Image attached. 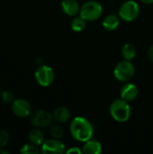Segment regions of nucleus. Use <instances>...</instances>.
Wrapping results in <instances>:
<instances>
[{
  "mask_svg": "<svg viewBox=\"0 0 153 154\" xmlns=\"http://www.w3.org/2000/svg\"><path fill=\"white\" fill-rule=\"evenodd\" d=\"M69 133L73 139L84 143L92 139L94 134V126L87 118L83 116H76L70 123Z\"/></svg>",
  "mask_w": 153,
  "mask_h": 154,
  "instance_id": "f257e3e1",
  "label": "nucleus"
},
{
  "mask_svg": "<svg viewBox=\"0 0 153 154\" xmlns=\"http://www.w3.org/2000/svg\"><path fill=\"white\" fill-rule=\"evenodd\" d=\"M109 113L115 121L118 123H124L131 117L132 111L129 102L123 98H117L110 105Z\"/></svg>",
  "mask_w": 153,
  "mask_h": 154,
  "instance_id": "f03ea898",
  "label": "nucleus"
},
{
  "mask_svg": "<svg viewBox=\"0 0 153 154\" xmlns=\"http://www.w3.org/2000/svg\"><path fill=\"white\" fill-rule=\"evenodd\" d=\"M103 14L102 5L95 0H89L85 2L80 6L79 15L87 22H94L98 20Z\"/></svg>",
  "mask_w": 153,
  "mask_h": 154,
  "instance_id": "7ed1b4c3",
  "label": "nucleus"
},
{
  "mask_svg": "<svg viewBox=\"0 0 153 154\" xmlns=\"http://www.w3.org/2000/svg\"><path fill=\"white\" fill-rule=\"evenodd\" d=\"M135 73V68L131 60H121L114 69V76L120 82H128L133 79Z\"/></svg>",
  "mask_w": 153,
  "mask_h": 154,
  "instance_id": "20e7f679",
  "label": "nucleus"
},
{
  "mask_svg": "<svg viewBox=\"0 0 153 154\" xmlns=\"http://www.w3.org/2000/svg\"><path fill=\"white\" fill-rule=\"evenodd\" d=\"M140 14V5L134 0H127L123 3L118 10L119 17L125 22L134 21Z\"/></svg>",
  "mask_w": 153,
  "mask_h": 154,
  "instance_id": "39448f33",
  "label": "nucleus"
},
{
  "mask_svg": "<svg viewBox=\"0 0 153 154\" xmlns=\"http://www.w3.org/2000/svg\"><path fill=\"white\" fill-rule=\"evenodd\" d=\"M34 77L40 86L49 87L55 79V73L51 67L48 65H41L36 69Z\"/></svg>",
  "mask_w": 153,
  "mask_h": 154,
  "instance_id": "423d86ee",
  "label": "nucleus"
},
{
  "mask_svg": "<svg viewBox=\"0 0 153 154\" xmlns=\"http://www.w3.org/2000/svg\"><path fill=\"white\" fill-rule=\"evenodd\" d=\"M31 124L37 128H46L50 126L53 121L52 114L46 110H37L31 115Z\"/></svg>",
  "mask_w": 153,
  "mask_h": 154,
  "instance_id": "0eeeda50",
  "label": "nucleus"
},
{
  "mask_svg": "<svg viewBox=\"0 0 153 154\" xmlns=\"http://www.w3.org/2000/svg\"><path fill=\"white\" fill-rule=\"evenodd\" d=\"M41 152L43 154H62L66 152V146L60 139H50L41 145Z\"/></svg>",
  "mask_w": 153,
  "mask_h": 154,
  "instance_id": "6e6552de",
  "label": "nucleus"
},
{
  "mask_svg": "<svg viewBox=\"0 0 153 154\" xmlns=\"http://www.w3.org/2000/svg\"><path fill=\"white\" fill-rule=\"evenodd\" d=\"M12 111L16 116L25 118L32 115V106L25 99H15L12 103Z\"/></svg>",
  "mask_w": 153,
  "mask_h": 154,
  "instance_id": "1a4fd4ad",
  "label": "nucleus"
},
{
  "mask_svg": "<svg viewBox=\"0 0 153 154\" xmlns=\"http://www.w3.org/2000/svg\"><path fill=\"white\" fill-rule=\"evenodd\" d=\"M139 89L138 87L133 83H126L123 86L120 96L121 98L124 99L127 102H132L138 97Z\"/></svg>",
  "mask_w": 153,
  "mask_h": 154,
  "instance_id": "9d476101",
  "label": "nucleus"
},
{
  "mask_svg": "<svg viewBox=\"0 0 153 154\" xmlns=\"http://www.w3.org/2000/svg\"><path fill=\"white\" fill-rule=\"evenodd\" d=\"M61 9L65 14L69 16H75L79 14L80 6L77 0H62Z\"/></svg>",
  "mask_w": 153,
  "mask_h": 154,
  "instance_id": "9b49d317",
  "label": "nucleus"
},
{
  "mask_svg": "<svg viewBox=\"0 0 153 154\" xmlns=\"http://www.w3.org/2000/svg\"><path fill=\"white\" fill-rule=\"evenodd\" d=\"M70 116H71V113L69 109L65 106H59L52 113L53 120L59 124H63L68 122L70 119Z\"/></svg>",
  "mask_w": 153,
  "mask_h": 154,
  "instance_id": "f8f14e48",
  "label": "nucleus"
},
{
  "mask_svg": "<svg viewBox=\"0 0 153 154\" xmlns=\"http://www.w3.org/2000/svg\"><path fill=\"white\" fill-rule=\"evenodd\" d=\"M82 152L84 154H100L103 152V147L98 141L90 139L84 143Z\"/></svg>",
  "mask_w": 153,
  "mask_h": 154,
  "instance_id": "ddd939ff",
  "label": "nucleus"
},
{
  "mask_svg": "<svg viewBox=\"0 0 153 154\" xmlns=\"http://www.w3.org/2000/svg\"><path fill=\"white\" fill-rule=\"evenodd\" d=\"M119 24H120V17L119 15H116L114 14L106 15L103 19V22H102L103 28L107 32H113L116 30Z\"/></svg>",
  "mask_w": 153,
  "mask_h": 154,
  "instance_id": "4468645a",
  "label": "nucleus"
},
{
  "mask_svg": "<svg viewBox=\"0 0 153 154\" xmlns=\"http://www.w3.org/2000/svg\"><path fill=\"white\" fill-rule=\"evenodd\" d=\"M28 139H29L30 143H32L37 146H41L44 142V134L39 128L36 127L35 129H32L29 132Z\"/></svg>",
  "mask_w": 153,
  "mask_h": 154,
  "instance_id": "2eb2a0df",
  "label": "nucleus"
},
{
  "mask_svg": "<svg viewBox=\"0 0 153 154\" xmlns=\"http://www.w3.org/2000/svg\"><path fill=\"white\" fill-rule=\"evenodd\" d=\"M137 53L136 48L133 44L132 43H125L122 47V56L124 57V60H132L135 58Z\"/></svg>",
  "mask_w": 153,
  "mask_h": 154,
  "instance_id": "dca6fc26",
  "label": "nucleus"
},
{
  "mask_svg": "<svg viewBox=\"0 0 153 154\" xmlns=\"http://www.w3.org/2000/svg\"><path fill=\"white\" fill-rule=\"evenodd\" d=\"M86 26H87V21L84 18H82L80 15L73 18L70 23V27L75 32H81L86 29Z\"/></svg>",
  "mask_w": 153,
  "mask_h": 154,
  "instance_id": "f3484780",
  "label": "nucleus"
},
{
  "mask_svg": "<svg viewBox=\"0 0 153 154\" xmlns=\"http://www.w3.org/2000/svg\"><path fill=\"white\" fill-rule=\"evenodd\" d=\"M50 134L55 139H61L64 135V131L63 128L59 125V123L53 125L51 124L50 126Z\"/></svg>",
  "mask_w": 153,
  "mask_h": 154,
  "instance_id": "a211bd4d",
  "label": "nucleus"
},
{
  "mask_svg": "<svg viewBox=\"0 0 153 154\" xmlns=\"http://www.w3.org/2000/svg\"><path fill=\"white\" fill-rule=\"evenodd\" d=\"M20 152L23 154H38L41 152V150L38 149V146L33 143H26L24 144Z\"/></svg>",
  "mask_w": 153,
  "mask_h": 154,
  "instance_id": "6ab92c4d",
  "label": "nucleus"
},
{
  "mask_svg": "<svg viewBox=\"0 0 153 154\" xmlns=\"http://www.w3.org/2000/svg\"><path fill=\"white\" fill-rule=\"evenodd\" d=\"M9 134L5 130H0V148L7 145L9 142Z\"/></svg>",
  "mask_w": 153,
  "mask_h": 154,
  "instance_id": "aec40b11",
  "label": "nucleus"
},
{
  "mask_svg": "<svg viewBox=\"0 0 153 154\" xmlns=\"http://www.w3.org/2000/svg\"><path fill=\"white\" fill-rule=\"evenodd\" d=\"M1 98H2V101L5 104H11L14 102V95L13 93H11L10 91H4L2 92V95H1Z\"/></svg>",
  "mask_w": 153,
  "mask_h": 154,
  "instance_id": "412c9836",
  "label": "nucleus"
},
{
  "mask_svg": "<svg viewBox=\"0 0 153 154\" xmlns=\"http://www.w3.org/2000/svg\"><path fill=\"white\" fill-rule=\"evenodd\" d=\"M66 153L81 154L83 153V152H82V149H80V148H78V147H70V148H69L68 150H66Z\"/></svg>",
  "mask_w": 153,
  "mask_h": 154,
  "instance_id": "4be33fe9",
  "label": "nucleus"
},
{
  "mask_svg": "<svg viewBox=\"0 0 153 154\" xmlns=\"http://www.w3.org/2000/svg\"><path fill=\"white\" fill-rule=\"evenodd\" d=\"M147 55H148V58L149 60L153 62V44L151 46H150V48L148 49V52H147Z\"/></svg>",
  "mask_w": 153,
  "mask_h": 154,
  "instance_id": "5701e85b",
  "label": "nucleus"
},
{
  "mask_svg": "<svg viewBox=\"0 0 153 154\" xmlns=\"http://www.w3.org/2000/svg\"><path fill=\"white\" fill-rule=\"evenodd\" d=\"M140 1L144 3V4H146V5H151V4H153V0H140Z\"/></svg>",
  "mask_w": 153,
  "mask_h": 154,
  "instance_id": "b1692460",
  "label": "nucleus"
},
{
  "mask_svg": "<svg viewBox=\"0 0 153 154\" xmlns=\"http://www.w3.org/2000/svg\"><path fill=\"white\" fill-rule=\"evenodd\" d=\"M10 153V152H8V151H6V150H4V149H0V154H9Z\"/></svg>",
  "mask_w": 153,
  "mask_h": 154,
  "instance_id": "393cba45",
  "label": "nucleus"
}]
</instances>
